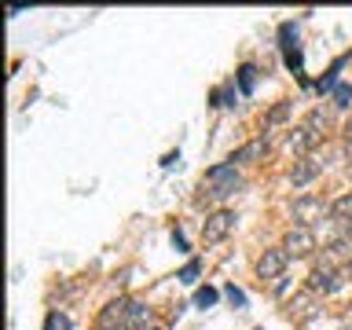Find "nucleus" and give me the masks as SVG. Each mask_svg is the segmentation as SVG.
<instances>
[{"mask_svg": "<svg viewBox=\"0 0 352 330\" xmlns=\"http://www.w3.org/2000/svg\"><path fill=\"white\" fill-rule=\"evenodd\" d=\"M99 330H147L151 327V308L140 305V301H129V297H121V301H110L103 312L96 319Z\"/></svg>", "mask_w": 352, "mask_h": 330, "instance_id": "obj_1", "label": "nucleus"}, {"mask_svg": "<svg viewBox=\"0 0 352 330\" xmlns=\"http://www.w3.org/2000/svg\"><path fill=\"white\" fill-rule=\"evenodd\" d=\"M239 184H242V180H239V169H235L231 162H228V165H213V169L202 176V195H198V198H202V202H206V198H213V202H217V198L235 195Z\"/></svg>", "mask_w": 352, "mask_h": 330, "instance_id": "obj_2", "label": "nucleus"}, {"mask_svg": "<svg viewBox=\"0 0 352 330\" xmlns=\"http://www.w3.org/2000/svg\"><path fill=\"white\" fill-rule=\"evenodd\" d=\"M294 220H297V228H316L323 220H330V206H323V198L305 195L294 202Z\"/></svg>", "mask_w": 352, "mask_h": 330, "instance_id": "obj_3", "label": "nucleus"}, {"mask_svg": "<svg viewBox=\"0 0 352 330\" xmlns=\"http://www.w3.org/2000/svg\"><path fill=\"white\" fill-rule=\"evenodd\" d=\"M231 231H235V213L231 209H217V213H209L206 217V224H202V239L213 246V242H224Z\"/></svg>", "mask_w": 352, "mask_h": 330, "instance_id": "obj_4", "label": "nucleus"}, {"mask_svg": "<svg viewBox=\"0 0 352 330\" xmlns=\"http://www.w3.org/2000/svg\"><path fill=\"white\" fill-rule=\"evenodd\" d=\"M283 250H286V257H308V253L316 250V231L294 224V228L283 235Z\"/></svg>", "mask_w": 352, "mask_h": 330, "instance_id": "obj_5", "label": "nucleus"}, {"mask_svg": "<svg viewBox=\"0 0 352 330\" xmlns=\"http://www.w3.org/2000/svg\"><path fill=\"white\" fill-rule=\"evenodd\" d=\"M286 250L279 246V250H264L261 253V261H257V279H264V283H275V279H283V272H286Z\"/></svg>", "mask_w": 352, "mask_h": 330, "instance_id": "obj_6", "label": "nucleus"}, {"mask_svg": "<svg viewBox=\"0 0 352 330\" xmlns=\"http://www.w3.org/2000/svg\"><path fill=\"white\" fill-rule=\"evenodd\" d=\"M341 286V272L334 264H316L312 275H308V290L312 294H334Z\"/></svg>", "mask_w": 352, "mask_h": 330, "instance_id": "obj_7", "label": "nucleus"}, {"mask_svg": "<svg viewBox=\"0 0 352 330\" xmlns=\"http://www.w3.org/2000/svg\"><path fill=\"white\" fill-rule=\"evenodd\" d=\"M319 136H323V132H319L312 121H305V125L290 129V136H286V147L297 151V154H305V151H312L316 143H319Z\"/></svg>", "mask_w": 352, "mask_h": 330, "instance_id": "obj_8", "label": "nucleus"}, {"mask_svg": "<svg viewBox=\"0 0 352 330\" xmlns=\"http://www.w3.org/2000/svg\"><path fill=\"white\" fill-rule=\"evenodd\" d=\"M319 173H323V165H319L316 158H301V162H294L290 180H294V187H305V184H312Z\"/></svg>", "mask_w": 352, "mask_h": 330, "instance_id": "obj_9", "label": "nucleus"}, {"mask_svg": "<svg viewBox=\"0 0 352 330\" xmlns=\"http://www.w3.org/2000/svg\"><path fill=\"white\" fill-rule=\"evenodd\" d=\"M261 154H264V140H253V143H246V147H239L231 154V165H246L253 158H261Z\"/></svg>", "mask_w": 352, "mask_h": 330, "instance_id": "obj_10", "label": "nucleus"}, {"mask_svg": "<svg viewBox=\"0 0 352 330\" xmlns=\"http://www.w3.org/2000/svg\"><path fill=\"white\" fill-rule=\"evenodd\" d=\"M312 312H316L312 290H308V294H301V297H294V301H290V316H294V319H308Z\"/></svg>", "mask_w": 352, "mask_h": 330, "instance_id": "obj_11", "label": "nucleus"}, {"mask_svg": "<svg viewBox=\"0 0 352 330\" xmlns=\"http://www.w3.org/2000/svg\"><path fill=\"white\" fill-rule=\"evenodd\" d=\"M44 330H70V316L55 308V312H48V319H44Z\"/></svg>", "mask_w": 352, "mask_h": 330, "instance_id": "obj_12", "label": "nucleus"}, {"mask_svg": "<svg viewBox=\"0 0 352 330\" xmlns=\"http://www.w3.org/2000/svg\"><path fill=\"white\" fill-rule=\"evenodd\" d=\"M239 85H242V92H253V85H257V66H242L239 70Z\"/></svg>", "mask_w": 352, "mask_h": 330, "instance_id": "obj_13", "label": "nucleus"}, {"mask_svg": "<svg viewBox=\"0 0 352 330\" xmlns=\"http://www.w3.org/2000/svg\"><path fill=\"white\" fill-rule=\"evenodd\" d=\"M330 96H334V107H352V88L349 85H334Z\"/></svg>", "mask_w": 352, "mask_h": 330, "instance_id": "obj_14", "label": "nucleus"}, {"mask_svg": "<svg viewBox=\"0 0 352 330\" xmlns=\"http://www.w3.org/2000/svg\"><path fill=\"white\" fill-rule=\"evenodd\" d=\"M195 305H198V308H209V305H217V290H213V286H202V290L195 294Z\"/></svg>", "mask_w": 352, "mask_h": 330, "instance_id": "obj_15", "label": "nucleus"}, {"mask_svg": "<svg viewBox=\"0 0 352 330\" xmlns=\"http://www.w3.org/2000/svg\"><path fill=\"white\" fill-rule=\"evenodd\" d=\"M330 213H334V217H349V213H352V195H345V198H338V202L330 206Z\"/></svg>", "mask_w": 352, "mask_h": 330, "instance_id": "obj_16", "label": "nucleus"}, {"mask_svg": "<svg viewBox=\"0 0 352 330\" xmlns=\"http://www.w3.org/2000/svg\"><path fill=\"white\" fill-rule=\"evenodd\" d=\"M198 272H202V268H198V261H191V264H187V268H184L180 275H176V279H180V283H187V286H191V283L198 279Z\"/></svg>", "mask_w": 352, "mask_h": 330, "instance_id": "obj_17", "label": "nucleus"}, {"mask_svg": "<svg viewBox=\"0 0 352 330\" xmlns=\"http://www.w3.org/2000/svg\"><path fill=\"white\" fill-rule=\"evenodd\" d=\"M286 114H290V103H279V107H275L272 114H268V125H275V121H283Z\"/></svg>", "mask_w": 352, "mask_h": 330, "instance_id": "obj_18", "label": "nucleus"}, {"mask_svg": "<svg viewBox=\"0 0 352 330\" xmlns=\"http://www.w3.org/2000/svg\"><path fill=\"white\" fill-rule=\"evenodd\" d=\"M224 297H228L231 305H246V294H242V290H235V286H228V290H224Z\"/></svg>", "mask_w": 352, "mask_h": 330, "instance_id": "obj_19", "label": "nucleus"}, {"mask_svg": "<svg viewBox=\"0 0 352 330\" xmlns=\"http://www.w3.org/2000/svg\"><path fill=\"white\" fill-rule=\"evenodd\" d=\"M345 140L352 143V114H349V121H345Z\"/></svg>", "mask_w": 352, "mask_h": 330, "instance_id": "obj_20", "label": "nucleus"}, {"mask_svg": "<svg viewBox=\"0 0 352 330\" xmlns=\"http://www.w3.org/2000/svg\"><path fill=\"white\" fill-rule=\"evenodd\" d=\"M345 275H349V279H352V261H349V264H345Z\"/></svg>", "mask_w": 352, "mask_h": 330, "instance_id": "obj_21", "label": "nucleus"}, {"mask_svg": "<svg viewBox=\"0 0 352 330\" xmlns=\"http://www.w3.org/2000/svg\"><path fill=\"white\" fill-rule=\"evenodd\" d=\"M147 330H162V327H147Z\"/></svg>", "mask_w": 352, "mask_h": 330, "instance_id": "obj_22", "label": "nucleus"}]
</instances>
